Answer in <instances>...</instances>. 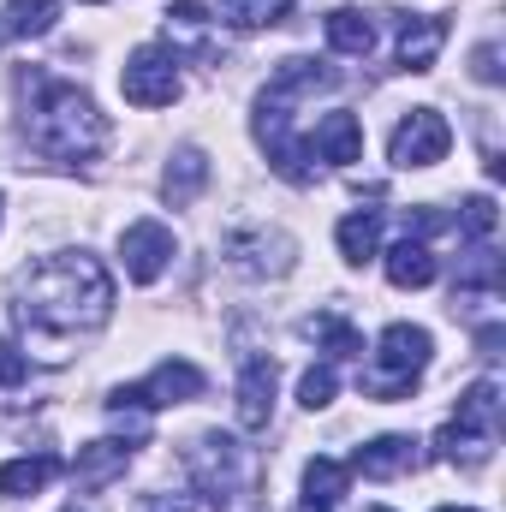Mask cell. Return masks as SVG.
Segmentation results:
<instances>
[{"mask_svg":"<svg viewBox=\"0 0 506 512\" xmlns=\"http://www.w3.org/2000/svg\"><path fill=\"white\" fill-rule=\"evenodd\" d=\"M12 316H18L24 340L48 364H60L72 340L96 334L114 316V274L90 251H60L24 274V286L12 298Z\"/></svg>","mask_w":506,"mask_h":512,"instance_id":"1","label":"cell"},{"mask_svg":"<svg viewBox=\"0 0 506 512\" xmlns=\"http://www.w3.org/2000/svg\"><path fill=\"white\" fill-rule=\"evenodd\" d=\"M18 90L30 96V108H24V137H30V149H42L48 161H66V167L102 155V143H108V120L96 114V102H90L78 84L42 78V72H24Z\"/></svg>","mask_w":506,"mask_h":512,"instance_id":"2","label":"cell"},{"mask_svg":"<svg viewBox=\"0 0 506 512\" xmlns=\"http://www.w3.org/2000/svg\"><path fill=\"white\" fill-rule=\"evenodd\" d=\"M495 441H501V387L477 382L465 399H459V417L435 435V447H441V459H447V465L477 471V465H489Z\"/></svg>","mask_w":506,"mask_h":512,"instance_id":"3","label":"cell"},{"mask_svg":"<svg viewBox=\"0 0 506 512\" xmlns=\"http://www.w3.org/2000/svg\"><path fill=\"white\" fill-rule=\"evenodd\" d=\"M429 358H435V340H429V328L393 322V328L376 340V370L364 376V393H370V399H405L411 387L423 382Z\"/></svg>","mask_w":506,"mask_h":512,"instance_id":"4","label":"cell"},{"mask_svg":"<svg viewBox=\"0 0 506 512\" xmlns=\"http://www.w3.org/2000/svg\"><path fill=\"white\" fill-rule=\"evenodd\" d=\"M185 471L197 483V495H209L215 512H233L245 495V447L233 435H197V447L185 453Z\"/></svg>","mask_w":506,"mask_h":512,"instance_id":"5","label":"cell"},{"mask_svg":"<svg viewBox=\"0 0 506 512\" xmlns=\"http://www.w3.org/2000/svg\"><path fill=\"white\" fill-rule=\"evenodd\" d=\"M256 143L268 149V167L286 179V185H310L316 179V167H310V149L292 137V108L286 102H268V96H256Z\"/></svg>","mask_w":506,"mask_h":512,"instance_id":"6","label":"cell"},{"mask_svg":"<svg viewBox=\"0 0 506 512\" xmlns=\"http://www.w3.org/2000/svg\"><path fill=\"white\" fill-rule=\"evenodd\" d=\"M120 90H126L131 108H173L179 102V60L167 48H137L120 72Z\"/></svg>","mask_w":506,"mask_h":512,"instance_id":"7","label":"cell"},{"mask_svg":"<svg viewBox=\"0 0 506 512\" xmlns=\"http://www.w3.org/2000/svg\"><path fill=\"white\" fill-rule=\"evenodd\" d=\"M447 149H453V126L435 108H411L393 126V143H387L393 167H435V161H447Z\"/></svg>","mask_w":506,"mask_h":512,"instance_id":"8","label":"cell"},{"mask_svg":"<svg viewBox=\"0 0 506 512\" xmlns=\"http://www.w3.org/2000/svg\"><path fill=\"white\" fill-rule=\"evenodd\" d=\"M173 227H161V221H131L126 233H120V262H126V274L137 286H149V280H161L167 274V262H173Z\"/></svg>","mask_w":506,"mask_h":512,"instance_id":"9","label":"cell"},{"mask_svg":"<svg viewBox=\"0 0 506 512\" xmlns=\"http://www.w3.org/2000/svg\"><path fill=\"white\" fill-rule=\"evenodd\" d=\"M292 256H298V245L280 227H239V233H227V262L245 268V274H286Z\"/></svg>","mask_w":506,"mask_h":512,"instance_id":"10","label":"cell"},{"mask_svg":"<svg viewBox=\"0 0 506 512\" xmlns=\"http://www.w3.org/2000/svg\"><path fill=\"white\" fill-rule=\"evenodd\" d=\"M203 387H209V382H203V370H197V364L173 358V364H155V370H149V382L131 387V399H137V405H149V411H161V405H191Z\"/></svg>","mask_w":506,"mask_h":512,"instance_id":"11","label":"cell"},{"mask_svg":"<svg viewBox=\"0 0 506 512\" xmlns=\"http://www.w3.org/2000/svg\"><path fill=\"white\" fill-rule=\"evenodd\" d=\"M340 84V72L334 66H322V60H304V54H292V60H280L274 66V78H268V102H304V96H316V90H334Z\"/></svg>","mask_w":506,"mask_h":512,"instance_id":"12","label":"cell"},{"mask_svg":"<svg viewBox=\"0 0 506 512\" xmlns=\"http://www.w3.org/2000/svg\"><path fill=\"white\" fill-rule=\"evenodd\" d=\"M126 465H131L126 441H90V447H78V459H72V483H78L84 495H102V489H114V483L126 477Z\"/></svg>","mask_w":506,"mask_h":512,"instance_id":"13","label":"cell"},{"mask_svg":"<svg viewBox=\"0 0 506 512\" xmlns=\"http://www.w3.org/2000/svg\"><path fill=\"white\" fill-rule=\"evenodd\" d=\"M316 161H334V167H352L358 155H364V126H358V114H322L316 131H310V143H304Z\"/></svg>","mask_w":506,"mask_h":512,"instance_id":"14","label":"cell"},{"mask_svg":"<svg viewBox=\"0 0 506 512\" xmlns=\"http://www.w3.org/2000/svg\"><path fill=\"white\" fill-rule=\"evenodd\" d=\"M274 417V358H245L239 370V429H268Z\"/></svg>","mask_w":506,"mask_h":512,"instance_id":"15","label":"cell"},{"mask_svg":"<svg viewBox=\"0 0 506 512\" xmlns=\"http://www.w3.org/2000/svg\"><path fill=\"white\" fill-rule=\"evenodd\" d=\"M352 471H364L370 483H387V477H405V471H417V441H411V435H376L370 447H358Z\"/></svg>","mask_w":506,"mask_h":512,"instance_id":"16","label":"cell"},{"mask_svg":"<svg viewBox=\"0 0 506 512\" xmlns=\"http://www.w3.org/2000/svg\"><path fill=\"white\" fill-rule=\"evenodd\" d=\"M203 185H209V155H203L197 143L173 149V161H167V173H161V197H167V203H197Z\"/></svg>","mask_w":506,"mask_h":512,"instance_id":"17","label":"cell"},{"mask_svg":"<svg viewBox=\"0 0 506 512\" xmlns=\"http://www.w3.org/2000/svg\"><path fill=\"white\" fill-rule=\"evenodd\" d=\"M441 42H447V24L441 18H405L399 24V66L405 72H429L435 54H441Z\"/></svg>","mask_w":506,"mask_h":512,"instance_id":"18","label":"cell"},{"mask_svg":"<svg viewBox=\"0 0 506 512\" xmlns=\"http://www.w3.org/2000/svg\"><path fill=\"white\" fill-rule=\"evenodd\" d=\"M54 477H60V459H54V453L6 459V465H0V495H12V501H30V495H42Z\"/></svg>","mask_w":506,"mask_h":512,"instance_id":"19","label":"cell"},{"mask_svg":"<svg viewBox=\"0 0 506 512\" xmlns=\"http://www.w3.org/2000/svg\"><path fill=\"white\" fill-rule=\"evenodd\" d=\"M435 251L423 245V239H399L393 251H387V280L399 286V292H417V286H429L435 280Z\"/></svg>","mask_w":506,"mask_h":512,"instance_id":"20","label":"cell"},{"mask_svg":"<svg viewBox=\"0 0 506 512\" xmlns=\"http://www.w3.org/2000/svg\"><path fill=\"white\" fill-rule=\"evenodd\" d=\"M328 42L340 48V54H376V18L370 12H358V6H340V12H328Z\"/></svg>","mask_w":506,"mask_h":512,"instance_id":"21","label":"cell"},{"mask_svg":"<svg viewBox=\"0 0 506 512\" xmlns=\"http://www.w3.org/2000/svg\"><path fill=\"white\" fill-rule=\"evenodd\" d=\"M340 256L346 262H370V256H381V209H358V215H346L340 221Z\"/></svg>","mask_w":506,"mask_h":512,"instance_id":"22","label":"cell"},{"mask_svg":"<svg viewBox=\"0 0 506 512\" xmlns=\"http://www.w3.org/2000/svg\"><path fill=\"white\" fill-rule=\"evenodd\" d=\"M161 30H167V42L209 48V6H203V0H173V6L161 12Z\"/></svg>","mask_w":506,"mask_h":512,"instance_id":"23","label":"cell"},{"mask_svg":"<svg viewBox=\"0 0 506 512\" xmlns=\"http://www.w3.org/2000/svg\"><path fill=\"white\" fill-rule=\"evenodd\" d=\"M54 18H60V0H6L0 30L24 42V36H48V30H54Z\"/></svg>","mask_w":506,"mask_h":512,"instance_id":"24","label":"cell"},{"mask_svg":"<svg viewBox=\"0 0 506 512\" xmlns=\"http://www.w3.org/2000/svg\"><path fill=\"white\" fill-rule=\"evenodd\" d=\"M346 483H352V471L340 465V459H310L304 465V501L316 512H328L340 495H346Z\"/></svg>","mask_w":506,"mask_h":512,"instance_id":"25","label":"cell"},{"mask_svg":"<svg viewBox=\"0 0 506 512\" xmlns=\"http://www.w3.org/2000/svg\"><path fill=\"white\" fill-rule=\"evenodd\" d=\"M304 334H310V340H322L334 358H364V334H358V328H346L340 316H310V322H304Z\"/></svg>","mask_w":506,"mask_h":512,"instance_id":"26","label":"cell"},{"mask_svg":"<svg viewBox=\"0 0 506 512\" xmlns=\"http://www.w3.org/2000/svg\"><path fill=\"white\" fill-rule=\"evenodd\" d=\"M286 0H221V18L233 30H262V24H280Z\"/></svg>","mask_w":506,"mask_h":512,"instance_id":"27","label":"cell"},{"mask_svg":"<svg viewBox=\"0 0 506 512\" xmlns=\"http://www.w3.org/2000/svg\"><path fill=\"white\" fill-rule=\"evenodd\" d=\"M108 417H114V429L126 435L131 447L149 435V405H137V399H131V387H120V393L108 399Z\"/></svg>","mask_w":506,"mask_h":512,"instance_id":"28","label":"cell"},{"mask_svg":"<svg viewBox=\"0 0 506 512\" xmlns=\"http://www.w3.org/2000/svg\"><path fill=\"white\" fill-rule=\"evenodd\" d=\"M334 387H340L334 364H310V370L298 376V405H304V411H322V405H334Z\"/></svg>","mask_w":506,"mask_h":512,"instance_id":"29","label":"cell"},{"mask_svg":"<svg viewBox=\"0 0 506 512\" xmlns=\"http://www.w3.org/2000/svg\"><path fill=\"white\" fill-rule=\"evenodd\" d=\"M495 221H501V215H495V197H471L465 215H459V233H465V239H489Z\"/></svg>","mask_w":506,"mask_h":512,"instance_id":"30","label":"cell"},{"mask_svg":"<svg viewBox=\"0 0 506 512\" xmlns=\"http://www.w3.org/2000/svg\"><path fill=\"white\" fill-rule=\"evenodd\" d=\"M24 376H30V358H24V352L0 334V387H18Z\"/></svg>","mask_w":506,"mask_h":512,"instance_id":"31","label":"cell"},{"mask_svg":"<svg viewBox=\"0 0 506 512\" xmlns=\"http://www.w3.org/2000/svg\"><path fill=\"white\" fill-rule=\"evenodd\" d=\"M477 78H483V84H501V48H495V42L477 48Z\"/></svg>","mask_w":506,"mask_h":512,"instance_id":"32","label":"cell"},{"mask_svg":"<svg viewBox=\"0 0 506 512\" xmlns=\"http://www.w3.org/2000/svg\"><path fill=\"white\" fill-rule=\"evenodd\" d=\"M501 346H506V328H501V322L477 328V352H483V358H501Z\"/></svg>","mask_w":506,"mask_h":512,"instance_id":"33","label":"cell"},{"mask_svg":"<svg viewBox=\"0 0 506 512\" xmlns=\"http://www.w3.org/2000/svg\"><path fill=\"white\" fill-rule=\"evenodd\" d=\"M137 512H191V501H185V495H143Z\"/></svg>","mask_w":506,"mask_h":512,"instance_id":"34","label":"cell"},{"mask_svg":"<svg viewBox=\"0 0 506 512\" xmlns=\"http://www.w3.org/2000/svg\"><path fill=\"white\" fill-rule=\"evenodd\" d=\"M435 512H477V507H435Z\"/></svg>","mask_w":506,"mask_h":512,"instance_id":"35","label":"cell"},{"mask_svg":"<svg viewBox=\"0 0 506 512\" xmlns=\"http://www.w3.org/2000/svg\"><path fill=\"white\" fill-rule=\"evenodd\" d=\"M60 512H84V507H60Z\"/></svg>","mask_w":506,"mask_h":512,"instance_id":"36","label":"cell"},{"mask_svg":"<svg viewBox=\"0 0 506 512\" xmlns=\"http://www.w3.org/2000/svg\"><path fill=\"white\" fill-rule=\"evenodd\" d=\"M304 512H316V507H304Z\"/></svg>","mask_w":506,"mask_h":512,"instance_id":"37","label":"cell"}]
</instances>
